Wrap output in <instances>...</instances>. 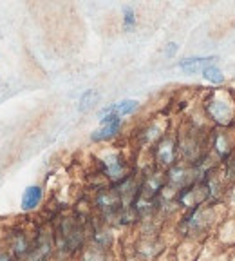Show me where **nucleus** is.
I'll return each instance as SVG.
<instances>
[{"mask_svg":"<svg viewBox=\"0 0 235 261\" xmlns=\"http://www.w3.org/2000/svg\"><path fill=\"white\" fill-rule=\"evenodd\" d=\"M103 172L112 179L114 184H122L129 176H125V162L120 154H110L102 162Z\"/></svg>","mask_w":235,"mask_h":261,"instance_id":"nucleus-1","label":"nucleus"},{"mask_svg":"<svg viewBox=\"0 0 235 261\" xmlns=\"http://www.w3.org/2000/svg\"><path fill=\"white\" fill-rule=\"evenodd\" d=\"M102 122V127L96 129L91 136L93 142H103V140H110L112 136H116L122 129V118L118 116H105V118L100 120Z\"/></svg>","mask_w":235,"mask_h":261,"instance_id":"nucleus-2","label":"nucleus"},{"mask_svg":"<svg viewBox=\"0 0 235 261\" xmlns=\"http://www.w3.org/2000/svg\"><path fill=\"white\" fill-rule=\"evenodd\" d=\"M139 107V103L136 100H123V102H118L114 106L105 107L103 111H100V120L105 118V116H118V118H122V116H129V114L136 113Z\"/></svg>","mask_w":235,"mask_h":261,"instance_id":"nucleus-3","label":"nucleus"},{"mask_svg":"<svg viewBox=\"0 0 235 261\" xmlns=\"http://www.w3.org/2000/svg\"><path fill=\"white\" fill-rule=\"evenodd\" d=\"M42 196H44L42 187H38V185H29L24 191V194H22V211H25V212L35 211V208L40 205Z\"/></svg>","mask_w":235,"mask_h":261,"instance_id":"nucleus-4","label":"nucleus"},{"mask_svg":"<svg viewBox=\"0 0 235 261\" xmlns=\"http://www.w3.org/2000/svg\"><path fill=\"white\" fill-rule=\"evenodd\" d=\"M217 60L215 57H207V58H187V60L179 62V69L185 71L188 74H194L197 71H204L208 65H214V62Z\"/></svg>","mask_w":235,"mask_h":261,"instance_id":"nucleus-5","label":"nucleus"},{"mask_svg":"<svg viewBox=\"0 0 235 261\" xmlns=\"http://www.w3.org/2000/svg\"><path fill=\"white\" fill-rule=\"evenodd\" d=\"M156 156H158V162L161 163V165H165V167L172 165V163H174V158H175L174 143L168 142V140H165V142L158 147V152H156Z\"/></svg>","mask_w":235,"mask_h":261,"instance_id":"nucleus-6","label":"nucleus"},{"mask_svg":"<svg viewBox=\"0 0 235 261\" xmlns=\"http://www.w3.org/2000/svg\"><path fill=\"white\" fill-rule=\"evenodd\" d=\"M210 114L214 116L217 122L228 123L230 122V106H226V102H210Z\"/></svg>","mask_w":235,"mask_h":261,"instance_id":"nucleus-7","label":"nucleus"},{"mask_svg":"<svg viewBox=\"0 0 235 261\" xmlns=\"http://www.w3.org/2000/svg\"><path fill=\"white\" fill-rule=\"evenodd\" d=\"M203 76L207 78L208 82H212V84H223L224 82V74L223 71L217 67V65H208L207 69L203 71Z\"/></svg>","mask_w":235,"mask_h":261,"instance_id":"nucleus-8","label":"nucleus"},{"mask_svg":"<svg viewBox=\"0 0 235 261\" xmlns=\"http://www.w3.org/2000/svg\"><path fill=\"white\" fill-rule=\"evenodd\" d=\"M96 100H98V93H96V91H93V89L85 91V93L81 94V98H80V111H81V113L89 111L91 107L96 103Z\"/></svg>","mask_w":235,"mask_h":261,"instance_id":"nucleus-9","label":"nucleus"},{"mask_svg":"<svg viewBox=\"0 0 235 261\" xmlns=\"http://www.w3.org/2000/svg\"><path fill=\"white\" fill-rule=\"evenodd\" d=\"M123 25H125V29H132L136 25V13L132 8L123 9Z\"/></svg>","mask_w":235,"mask_h":261,"instance_id":"nucleus-10","label":"nucleus"},{"mask_svg":"<svg viewBox=\"0 0 235 261\" xmlns=\"http://www.w3.org/2000/svg\"><path fill=\"white\" fill-rule=\"evenodd\" d=\"M175 51H178V44H174V42H170V44L166 45V49H165V55H166V57H174V55H175Z\"/></svg>","mask_w":235,"mask_h":261,"instance_id":"nucleus-11","label":"nucleus"},{"mask_svg":"<svg viewBox=\"0 0 235 261\" xmlns=\"http://www.w3.org/2000/svg\"><path fill=\"white\" fill-rule=\"evenodd\" d=\"M0 261H13L8 254H0Z\"/></svg>","mask_w":235,"mask_h":261,"instance_id":"nucleus-12","label":"nucleus"}]
</instances>
